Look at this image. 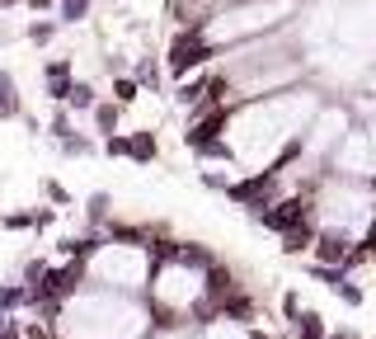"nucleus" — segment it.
<instances>
[{"instance_id": "obj_3", "label": "nucleus", "mask_w": 376, "mask_h": 339, "mask_svg": "<svg viewBox=\"0 0 376 339\" xmlns=\"http://www.w3.org/2000/svg\"><path fill=\"white\" fill-rule=\"evenodd\" d=\"M52 330H57V339H151L156 321H151V307L141 297L99 293V288L80 283L57 307Z\"/></svg>"}, {"instance_id": "obj_5", "label": "nucleus", "mask_w": 376, "mask_h": 339, "mask_svg": "<svg viewBox=\"0 0 376 339\" xmlns=\"http://www.w3.org/2000/svg\"><path fill=\"white\" fill-rule=\"evenodd\" d=\"M151 274H156V250L137 231L104 236V241L85 245V255H80V278H85V288H99V293L146 297Z\"/></svg>"}, {"instance_id": "obj_4", "label": "nucleus", "mask_w": 376, "mask_h": 339, "mask_svg": "<svg viewBox=\"0 0 376 339\" xmlns=\"http://www.w3.org/2000/svg\"><path fill=\"white\" fill-rule=\"evenodd\" d=\"M297 15H301V0H221L212 15H203L193 24L188 38L212 57V52H226V47H240L287 29V24H297Z\"/></svg>"}, {"instance_id": "obj_6", "label": "nucleus", "mask_w": 376, "mask_h": 339, "mask_svg": "<svg viewBox=\"0 0 376 339\" xmlns=\"http://www.w3.org/2000/svg\"><path fill=\"white\" fill-rule=\"evenodd\" d=\"M353 132V113H348V104H320V113L311 118V127H306V137H301L297 151L306 155V160H315V165L325 170L329 155H334V146Z\"/></svg>"}, {"instance_id": "obj_8", "label": "nucleus", "mask_w": 376, "mask_h": 339, "mask_svg": "<svg viewBox=\"0 0 376 339\" xmlns=\"http://www.w3.org/2000/svg\"><path fill=\"white\" fill-rule=\"evenodd\" d=\"M151 339H198L193 330H151Z\"/></svg>"}, {"instance_id": "obj_7", "label": "nucleus", "mask_w": 376, "mask_h": 339, "mask_svg": "<svg viewBox=\"0 0 376 339\" xmlns=\"http://www.w3.org/2000/svg\"><path fill=\"white\" fill-rule=\"evenodd\" d=\"M325 170H329V174H344V179L376 184V151H372V141H367V127L353 123V132L334 146V155H329Z\"/></svg>"}, {"instance_id": "obj_1", "label": "nucleus", "mask_w": 376, "mask_h": 339, "mask_svg": "<svg viewBox=\"0 0 376 339\" xmlns=\"http://www.w3.org/2000/svg\"><path fill=\"white\" fill-rule=\"evenodd\" d=\"M320 104H325L320 85L301 80L292 90L264 94V99H250V104H231L226 113H212L203 123H193V146L207 141V151L226 155L245 179H259L301 146Z\"/></svg>"}, {"instance_id": "obj_2", "label": "nucleus", "mask_w": 376, "mask_h": 339, "mask_svg": "<svg viewBox=\"0 0 376 339\" xmlns=\"http://www.w3.org/2000/svg\"><path fill=\"white\" fill-rule=\"evenodd\" d=\"M306 231L339 241L348 250L372 245L376 231V184L344 179V174H320L306 193Z\"/></svg>"}]
</instances>
